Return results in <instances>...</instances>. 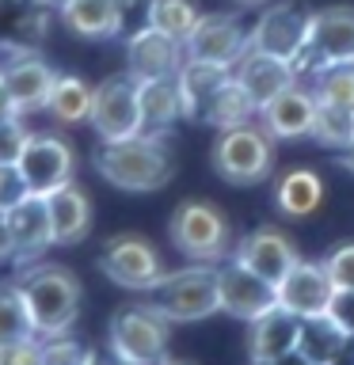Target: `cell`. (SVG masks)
Listing matches in <instances>:
<instances>
[{"mask_svg": "<svg viewBox=\"0 0 354 365\" xmlns=\"http://www.w3.org/2000/svg\"><path fill=\"white\" fill-rule=\"evenodd\" d=\"M91 164L114 190L126 194H153L168 187L176 175V160L164 137H126V141H99Z\"/></svg>", "mask_w": 354, "mask_h": 365, "instance_id": "obj_1", "label": "cell"}, {"mask_svg": "<svg viewBox=\"0 0 354 365\" xmlns=\"http://www.w3.org/2000/svg\"><path fill=\"white\" fill-rule=\"evenodd\" d=\"M16 282H19L34 335L54 339V335L73 331L80 316V301H84V285H80L73 270L57 267V262H27Z\"/></svg>", "mask_w": 354, "mask_h": 365, "instance_id": "obj_2", "label": "cell"}, {"mask_svg": "<svg viewBox=\"0 0 354 365\" xmlns=\"http://www.w3.org/2000/svg\"><path fill=\"white\" fill-rule=\"evenodd\" d=\"M148 293V304L168 324H194L221 312V285H217V262H191L183 270H164Z\"/></svg>", "mask_w": 354, "mask_h": 365, "instance_id": "obj_3", "label": "cell"}, {"mask_svg": "<svg viewBox=\"0 0 354 365\" xmlns=\"http://www.w3.org/2000/svg\"><path fill=\"white\" fill-rule=\"evenodd\" d=\"M213 171L233 187H259L274 168V137L256 122L217 130V141L210 148Z\"/></svg>", "mask_w": 354, "mask_h": 365, "instance_id": "obj_4", "label": "cell"}, {"mask_svg": "<svg viewBox=\"0 0 354 365\" xmlns=\"http://www.w3.org/2000/svg\"><path fill=\"white\" fill-rule=\"evenodd\" d=\"M171 324L153 304H126L111 316L107 327V350L126 365H156L168 358Z\"/></svg>", "mask_w": 354, "mask_h": 365, "instance_id": "obj_5", "label": "cell"}, {"mask_svg": "<svg viewBox=\"0 0 354 365\" xmlns=\"http://www.w3.org/2000/svg\"><path fill=\"white\" fill-rule=\"evenodd\" d=\"M168 236L176 251L194 262H221L228 255V221L213 202H179L168 221Z\"/></svg>", "mask_w": 354, "mask_h": 365, "instance_id": "obj_6", "label": "cell"}, {"mask_svg": "<svg viewBox=\"0 0 354 365\" xmlns=\"http://www.w3.org/2000/svg\"><path fill=\"white\" fill-rule=\"evenodd\" d=\"M308 31H313V11L297 4V0H278V4L259 11L248 38H251V50L282 57V61H290L297 68L308 46Z\"/></svg>", "mask_w": 354, "mask_h": 365, "instance_id": "obj_7", "label": "cell"}, {"mask_svg": "<svg viewBox=\"0 0 354 365\" xmlns=\"http://www.w3.org/2000/svg\"><path fill=\"white\" fill-rule=\"evenodd\" d=\"M91 130L99 141H126L141 133V103H137V76L114 73L91 88Z\"/></svg>", "mask_w": 354, "mask_h": 365, "instance_id": "obj_8", "label": "cell"}, {"mask_svg": "<svg viewBox=\"0 0 354 365\" xmlns=\"http://www.w3.org/2000/svg\"><path fill=\"white\" fill-rule=\"evenodd\" d=\"M99 270L107 274V282L122 285V289H153L156 278L164 274V262H160V251L148 244L145 236L137 232H118L111 236L107 244L99 247Z\"/></svg>", "mask_w": 354, "mask_h": 365, "instance_id": "obj_9", "label": "cell"}, {"mask_svg": "<svg viewBox=\"0 0 354 365\" xmlns=\"http://www.w3.org/2000/svg\"><path fill=\"white\" fill-rule=\"evenodd\" d=\"M335 65H354V8L335 4L324 11H313V31H308L305 57L297 73H324Z\"/></svg>", "mask_w": 354, "mask_h": 365, "instance_id": "obj_10", "label": "cell"}, {"mask_svg": "<svg viewBox=\"0 0 354 365\" xmlns=\"http://www.w3.org/2000/svg\"><path fill=\"white\" fill-rule=\"evenodd\" d=\"M19 171L27 179L31 194H50L65 182H73L76 153L61 133H31V141L19 156Z\"/></svg>", "mask_w": 354, "mask_h": 365, "instance_id": "obj_11", "label": "cell"}, {"mask_svg": "<svg viewBox=\"0 0 354 365\" xmlns=\"http://www.w3.org/2000/svg\"><path fill=\"white\" fill-rule=\"evenodd\" d=\"M0 80H4L8 96L16 99L19 114L27 118V114H42L50 107L57 73L34 50H27V53H4L0 57Z\"/></svg>", "mask_w": 354, "mask_h": 365, "instance_id": "obj_12", "label": "cell"}, {"mask_svg": "<svg viewBox=\"0 0 354 365\" xmlns=\"http://www.w3.org/2000/svg\"><path fill=\"white\" fill-rule=\"evenodd\" d=\"M217 285H221V312L244 319V324L267 316L270 308H278V289L270 282H263L259 274H251L236 259L217 267Z\"/></svg>", "mask_w": 354, "mask_h": 365, "instance_id": "obj_13", "label": "cell"}, {"mask_svg": "<svg viewBox=\"0 0 354 365\" xmlns=\"http://www.w3.org/2000/svg\"><path fill=\"white\" fill-rule=\"evenodd\" d=\"M251 50L248 27L236 16H202L198 27L191 31V38L183 42V53L194 61H213L233 68L240 57Z\"/></svg>", "mask_w": 354, "mask_h": 365, "instance_id": "obj_14", "label": "cell"}, {"mask_svg": "<svg viewBox=\"0 0 354 365\" xmlns=\"http://www.w3.org/2000/svg\"><path fill=\"white\" fill-rule=\"evenodd\" d=\"M274 289H278V308L293 312L297 319L331 312V301H335V285H331L324 262H308V259H297Z\"/></svg>", "mask_w": 354, "mask_h": 365, "instance_id": "obj_15", "label": "cell"}, {"mask_svg": "<svg viewBox=\"0 0 354 365\" xmlns=\"http://www.w3.org/2000/svg\"><path fill=\"white\" fill-rule=\"evenodd\" d=\"M233 259L244 262V267H248L251 274H259L263 282L278 285L301 255H297L293 240L285 236L282 228L267 225V228H256V232H248L244 240H240L236 251H233Z\"/></svg>", "mask_w": 354, "mask_h": 365, "instance_id": "obj_16", "label": "cell"}, {"mask_svg": "<svg viewBox=\"0 0 354 365\" xmlns=\"http://www.w3.org/2000/svg\"><path fill=\"white\" fill-rule=\"evenodd\" d=\"M4 217H8V232H11V247H16L19 267L39 262L54 247V225H50V210H46V194H27Z\"/></svg>", "mask_w": 354, "mask_h": 365, "instance_id": "obj_17", "label": "cell"}, {"mask_svg": "<svg viewBox=\"0 0 354 365\" xmlns=\"http://www.w3.org/2000/svg\"><path fill=\"white\" fill-rule=\"evenodd\" d=\"M183 42L168 38L156 27H137L126 38V73L137 80H156V76H176L183 65Z\"/></svg>", "mask_w": 354, "mask_h": 365, "instance_id": "obj_18", "label": "cell"}, {"mask_svg": "<svg viewBox=\"0 0 354 365\" xmlns=\"http://www.w3.org/2000/svg\"><path fill=\"white\" fill-rule=\"evenodd\" d=\"M316 122V91L313 88H285L282 96H274L267 107L259 110V125L267 130L274 141H297L308 137Z\"/></svg>", "mask_w": 354, "mask_h": 365, "instance_id": "obj_19", "label": "cell"}, {"mask_svg": "<svg viewBox=\"0 0 354 365\" xmlns=\"http://www.w3.org/2000/svg\"><path fill=\"white\" fill-rule=\"evenodd\" d=\"M233 76L236 84L248 91V99L263 110L274 96H282L285 88L297 84V68L282 57H270V53H259V50H248L240 61L233 65Z\"/></svg>", "mask_w": 354, "mask_h": 365, "instance_id": "obj_20", "label": "cell"}, {"mask_svg": "<svg viewBox=\"0 0 354 365\" xmlns=\"http://www.w3.org/2000/svg\"><path fill=\"white\" fill-rule=\"evenodd\" d=\"M57 16H61V27L73 31L76 38H118L126 27V0H69Z\"/></svg>", "mask_w": 354, "mask_h": 365, "instance_id": "obj_21", "label": "cell"}, {"mask_svg": "<svg viewBox=\"0 0 354 365\" xmlns=\"http://www.w3.org/2000/svg\"><path fill=\"white\" fill-rule=\"evenodd\" d=\"M46 210L54 225V247H73L91 232V198L76 182H65L46 194Z\"/></svg>", "mask_w": 354, "mask_h": 365, "instance_id": "obj_22", "label": "cell"}, {"mask_svg": "<svg viewBox=\"0 0 354 365\" xmlns=\"http://www.w3.org/2000/svg\"><path fill=\"white\" fill-rule=\"evenodd\" d=\"M46 16L39 0H0V57L4 53H27L42 42Z\"/></svg>", "mask_w": 354, "mask_h": 365, "instance_id": "obj_23", "label": "cell"}, {"mask_svg": "<svg viewBox=\"0 0 354 365\" xmlns=\"http://www.w3.org/2000/svg\"><path fill=\"white\" fill-rule=\"evenodd\" d=\"M297 335H301V319L293 312H285V308H270L267 316L251 319V335H248L251 365L278 361L285 354H297Z\"/></svg>", "mask_w": 354, "mask_h": 365, "instance_id": "obj_24", "label": "cell"}, {"mask_svg": "<svg viewBox=\"0 0 354 365\" xmlns=\"http://www.w3.org/2000/svg\"><path fill=\"white\" fill-rule=\"evenodd\" d=\"M347 346H350L347 327H343L331 312H320V316H305L301 319L297 354H301L308 365H339L343 358H347Z\"/></svg>", "mask_w": 354, "mask_h": 365, "instance_id": "obj_25", "label": "cell"}, {"mask_svg": "<svg viewBox=\"0 0 354 365\" xmlns=\"http://www.w3.org/2000/svg\"><path fill=\"white\" fill-rule=\"evenodd\" d=\"M137 103H141V133L145 137H168V130L183 118L176 76L137 80Z\"/></svg>", "mask_w": 354, "mask_h": 365, "instance_id": "obj_26", "label": "cell"}, {"mask_svg": "<svg viewBox=\"0 0 354 365\" xmlns=\"http://www.w3.org/2000/svg\"><path fill=\"white\" fill-rule=\"evenodd\" d=\"M228 76H233V68H225V65L183 57V65H179V73H176L179 103H183V118L198 122V114H202V107H206V99H210Z\"/></svg>", "mask_w": 354, "mask_h": 365, "instance_id": "obj_27", "label": "cell"}, {"mask_svg": "<svg viewBox=\"0 0 354 365\" xmlns=\"http://www.w3.org/2000/svg\"><path fill=\"white\" fill-rule=\"evenodd\" d=\"M259 114V107L248 99V91L236 84V76H228L221 88L206 99V107L198 114V122H206L210 130H233V125H244Z\"/></svg>", "mask_w": 354, "mask_h": 365, "instance_id": "obj_28", "label": "cell"}, {"mask_svg": "<svg viewBox=\"0 0 354 365\" xmlns=\"http://www.w3.org/2000/svg\"><path fill=\"white\" fill-rule=\"evenodd\" d=\"M274 202L285 217H313L324 202V182H320L316 171L308 168H293L278 179V190H274Z\"/></svg>", "mask_w": 354, "mask_h": 365, "instance_id": "obj_29", "label": "cell"}, {"mask_svg": "<svg viewBox=\"0 0 354 365\" xmlns=\"http://www.w3.org/2000/svg\"><path fill=\"white\" fill-rule=\"evenodd\" d=\"M46 114L57 125H84L91 118V84L73 76V73H57V84H54Z\"/></svg>", "mask_w": 354, "mask_h": 365, "instance_id": "obj_30", "label": "cell"}, {"mask_svg": "<svg viewBox=\"0 0 354 365\" xmlns=\"http://www.w3.org/2000/svg\"><path fill=\"white\" fill-rule=\"evenodd\" d=\"M198 19H202V11L194 0H148L145 4V23L164 31L176 42H187L191 31L198 27Z\"/></svg>", "mask_w": 354, "mask_h": 365, "instance_id": "obj_31", "label": "cell"}, {"mask_svg": "<svg viewBox=\"0 0 354 365\" xmlns=\"http://www.w3.org/2000/svg\"><path fill=\"white\" fill-rule=\"evenodd\" d=\"M313 137L328 148H347L354 141V110L339 107V103H320L316 99V122Z\"/></svg>", "mask_w": 354, "mask_h": 365, "instance_id": "obj_32", "label": "cell"}, {"mask_svg": "<svg viewBox=\"0 0 354 365\" xmlns=\"http://www.w3.org/2000/svg\"><path fill=\"white\" fill-rule=\"evenodd\" d=\"M11 339H39V335L31 327L19 282H0V342H11Z\"/></svg>", "mask_w": 354, "mask_h": 365, "instance_id": "obj_33", "label": "cell"}, {"mask_svg": "<svg viewBox=\"0 0 354 365\" xmlns=\"http://www.w3.org/2000/svg\"><path fill=\"white\" fill-rule=\"evenodd\" d=\"M316 99L320 103H339V107H350L354 110V65H335V68H324L316 76Z\"/></svg>", "mask_w": 354, "mask_h": 365, "instance_id": "obj_34", "label": "cell"}, {"mask_svg": "<svg viewBox=\"0 0 354 365\" xmlns=\"http://www.w3.org/2000/svg\"><path fill=\"white\" fill-rule=\"evenodd\" d=\"M88 354L91 350L73 335H54V339H42L39 365H88Z\"/></svg>", "mask_w": 354, "mask_h": 365, "instance_id": "obj_35", "label": "cell"}, {"mask_svg": "<svg viewBox=\"0 0 354 365\" xmlns=\"http://www.w3.org/2000/svg\"><path fill=\"white\" fill-rule=\"evenodd\" d=\"M27 141H31V130H27V122H23V114L0 122V164H19Z\"/></svg>", "mask_w": 354, "mask_h": 365, "instance_id": "obj_36", "label": "cell"}, {"mask_svg": "<svg viewBox=\"0 0 354 365\" xmlns=\"http://www.w3.org/2000/svg\"><path fill=\"white\" fill-rule=\"evenodd\" d=\"M324 270H328L331 285H335V293L339 289H354V244H339L324 259Z\"/></svg>", "mask_w": 354, "mask_h": 365, "instance_id": "obj_37", "label": "cell"}, {"mask_svg": "<svg viewBox=\"0 0 354 365\" xmlns=\"http://www.w3.org/2000/svg\"><path fill=\"white\" fill-rule=\"evenodd\" d=\"M31 194V187H27V179H23V171H19V164H0V210H11L16 202H23Z\"/></svg>", "mask_w": 354, "mask_h": 365, "instance_id": "obj_38", "label": "cell"}, {"mask_svg": "<svg viewBox=\"0 0 354 365\" xmlns=\"http://www.w3.org/2000/svg\"><path fill=\"white\" fill-rule=\"evenodd\" d=\"M42 339H11L0 342V365H39Z\"/></svg>", "mask_w": 354, "mask_h": 365, "instance_id": "obj_39", "label": "cell"}, {"mask_svg": "<svg viewBox=\"0 0 354 365\" xmlns=\"http://www.w3.org/2000/svg\"><path fill=\"white\" fill-rule=\"evenodd\" d=\"M331 316L347 327V335L354 339V289H339L335 301H331Z\"/></svg>", "mask_w": 354, "mask_h": 365, "instance_id": "obj_40", "label": "cell"}, {"mask_svg": "<svg viewBox=\"0 0 354 365\" xmlns=\"http://www.w3.org/2000/svg\"><path fill=\"white\" fill-rule=\"evenodd\" d=\"M8 262H16V247H11V232H8V217H4V210H0V270H4Z\"/></svg>", "mask_w": 354, "mask_h": 365, "instance_id": "obj_41", "label": "cell"}, {"mask_svg": "<svg viewBox=\"0 0 354 365\" xmlns=\"http://www.w3.org/2000/svg\"><path fill=\"white\" fill-rule=\"evenodd\" d=\"M16 114H19V107H16V99L8 96L4 80H0V122H4V118H16Z\"/></svg>", "mask_w": 354, "mask_h": 365, "instance_id": "obj_42", "label": "cell"}, {"mask_svg": "<svg viewBox=\"0 0 354 365\" xmlns=\"http://www.w3.org/2000/svg\"><path fill=\"white\" fill-rule=\"evenodd\" d=\"M88 365H126V361H118L111 350H91L88 354Z\"/></svg>", "mask_w": 354, "mask_h": 365, "instance_id": "obj_43", "label": "cell"}, {"mask_svg": "<svg viewBox=\"0 0 354 365\" xmlns=\"http://www.w3.org/2000/svg\"><path fill=\"white\" fill-rule=\"evenodd\" d=\"M339 164L347 168V171H354V141H350L347 148H339Z\"/></svg>", "mask_w": 354, "mask_h": 365, "instance_id": "obj_44", "label": "cell"}, {"mask_svg": "<svg viewBox=\"0 0 354 365\" xmlns=\"http://www.w3.org/2000/svg\"><path fill=\"white\" fill-rule=\"evenodd\" d=\"M259 365H308L301 354H285V358H278V361H259Z\"/></svg>", "mask_w": 354, "mask_h": 365, "instance_id": "obj_45", "label": "cell"}, {"mask_svg": "<svg viewBox=\"0 0 354 365\" xmlns=\"http://www.w3.org/2000/svg\"><path fill=\"white\" fill-rule=\"evenodd\" d=\"M39 4H42V8H50V11H61L69 0H39Z\"/></svg>", "mask_w": 354, "mask_h": 365, "instance_id": "obj_46", "label": "cell"}, {"mask_svg": "<svg viewBox=\"0 0 354 365\" xmlns=\"http://www.w3.org/2000/svg\"><path fill=\"white\" fill-rule=\"evenodd\" d=\"M156 365H194V361H183V358H164V361H156Z\"/></svg>", "mask_w": 354, "mask_h": 365, "instance_id": "obj_47", "label": "cell"}, {"mask_svg": "<svg viewBox=\"0 0 354 365\" xmlns=\"http://www.w3.org/2000/svg\"><path fill=\"white\" fill-rule=\"evenodd\" d=\"M240 8H259V4H267V0H236Z\"/></svg>", "mask_w": 354, "mask_h": 365, "instance_id": "obj_48", "label": "cell"}]
</instances>
